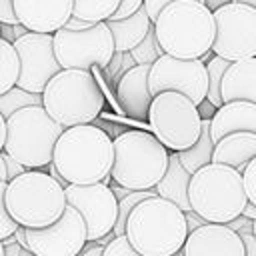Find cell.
I'll use <instances>...</instances> for the list:
<instances>
[{"label": "cell", "mask_w": 256, "mask_h": 256, "mask_svg": "<svg viewBox=\"0 0 256 256\" xmlns=\"http://www.w3.org/2000/svg\"><path fill=\"white\" fill-rule=\"evenodd\" d=\"M2 160H4V168H6V176H8V180H12L14 176H18V174H22V172L26 170L20 162H16L14 158H10V156L4 154V152H2Z\"/></svg>", "instance_id": "74e56055"}, {"label": "cell", "mask_w": 256, "mask_h": 256, "mask_svg": "<svg viewBox=\"0 0 256 256\" xmlns=\"http://www.w3.org/2000/svg\"><path fill=\"white\" fill-rule=\"evenodd\" d=\"M0 40H2V36H0Z\"/></svg>", "instance_id": "f5cc1de1"}, {"label": "cell", "mask_w": 256, "mask_h": 256, "mask_svg": "<svg viewBox=\"0 0 256 256\" xmlns=\"http://www.w3.org/2000/svg\"><path fill=\"white\" fill-rule=\"evenodd\" d=\"M148 90L152 96L164 90L180 92L188 96L196 106H200V102L206 98L208 92L206 66L200 58L186 60V58H174L162 54L150 64Z\"/></svg>", "instance_id": "7c38bea8"}, {"label": "cell", "mask_w": 256, "mask_h": 256, "mask_svg": "<svg viewBox=\"0 0 256 256\" xmlns=\"http://www.w3.org/2000/svg\"><path fill=\"white\" fill-rule=\"evenodd\" d=\"M188 200L192 212L212 224H226L242 214L248 198L242 174L232 166L210 162L190 176Z\"/></svg>", "instance_id": "277c9868"}, {"label": "cell", "mask_w": 256, "mask_h": 256, "mask_svg": "<svg viewBox=\"0 0 256 256\" xmlns=\"http://www.w3.org/2000/svg\"><path fill=\"white\" fill-rule=\"evenodd\" d=\"M214 42L212 52L230 62L256 56V8L240 2H228L212 12Z\"/></svg>", "instance_id": "8fae6325"}, {"label": "cell", "mask_w": 256, "mask_h": 256, "mask_svg": "<svg viewBox=\"0 0 256 256\" xmlns=\"http://www.w3.org/2000/svg\"><path fill=\"white\" fill-rule=\"evenodd\" d=\"M18 24L28 32L52 34L72 16V0H12Z\"/></svg>", "instance_id": "e0dca14e"}, {"label": "cell", "mask_w": 256, "mask_h": 256, "mask_svg": "<svg viewBox=\"0 0 256 256\" xmlns=\"http://www.w3.org/2000/svg\"><path fill=\"white\" fill-rule=\"evenodd\" d=\"M14 238L18 240V244L28 252V242H26V228L24 226H18L16 228V232H14Z\"/></svg>", "instance_id": "b9f144b4"}, {"label": "cell", "mask_w": 256, "mask_h": 256, "mask_svg": "<svg viewBox=\"0 0 256 256\" xmlns=\"http://www.w3.org/2000/svg\"><path fill=\"white\" fill-rule=\"evenodd\" d=\"M252 236H254V240H256V220H252Z\"/></svg>", "instance_id": "816d5d0a"}, {"label": "cell", "mask_w": 256, "mask_h": 256, "mask_svg": "<svg viewBox=\"0 0 256 256\" xmlns=\"http://www.w3.org/2000/svg\"><path fill=\"white\" fill-rule=\"evenodd\" d=\"M112 160V138L94 124L64 128L52 154V166L68 184H108Z\"/></svg>", "instance_id": "6da1fadb"}, {"label": "cell", "mask_w": 256, "mask_h": 256, "mask_svg": "<svg viewBox=\"0 0 256 256\" xmlns=\"http://www.w3.org/2000/svg\"><path fill=\"white\" fill-rule=\"evenodd\" d=\"M222 104L232 100H248L256 104V56L230 62L220 82Z\"/></svg>", "instance_id": "ffe728a7"}, {"label": "cell", "mask_w": 256, "mask_h": 256, "mask_svg": "<svg viewBox=\"0 0 256 256\" xmlns=\"http://www.w3.org/2000/svg\"><path fill=\"white\" fill-rule=\"evenodd\" d=\"M124 234L142 256H174L188 236L186 216L170 200L150 196L132 208Z\"/></svg>", "instance_id": "3957f363"}, {"label": "cell", "mask_w": 256, "mask_h": 256, "mask_svg": "<svg viewBox=\"0 0 256 256\" xmlns=\"http://www.w3.org/2000/svg\"><path fill=\"white\" fill-rule=\"evenodd\" d=\"M238 236L244 244V256H256V240L252 236V222L244 224L240 230H238Z\"/></svg>", "instance_id": "836d02e7"}, {"label": "cell", "mask_w": 256, "mask_h": 256, "mask_svg": "<svg viewBox=\"0 0 256 256\" xmlns=\"http://www.w3.org/2000/svg\"><path fill=\"white\" fill-rule=\"evenodd\" d=\"M146 120L154 138L172 152L190 148L200 136V110L180 92L164 90L154 94Z\"/></svg>", "instance_id": "9c48e42d"}, {"label": "cell", "mask_w": 256, "mask_h": 256, "mask_svg": "<svg viewBox=\"0 0 256 256\" xmlns=\"http://www.w3.org/2000/svg\"><path fill=\"white\" fill-rule=\"evenodd\" d=\"M150 196H156V190H154V188H152V190H130L126 196H122V198L118 200V214H116V222H114V228H112V234H114V236L124 234L126 220H128L132 208H134L138 202H142V200H146V198H150Z\"/></svg>", "instance_id": "f1b7e54d"}, {"label": "cell", "mask_w": 256, "mask_h": 256, "mask_svg": "<svg viewBox=\"0 0 256 256\" xmlns=\"http://www.w3.org/2000/svg\"><path fill=\"white\" fill-rule=\"evenodd\" d=\"M242 184H244V192H246L248 202L256 206V156L242 170Z\"/></svg>", "instance_id": "d6a6232c"}, {"label": "cell", "mask_w": 256, "mask_h": 256, "mask_svg": "<svg viewBox=\"0 0 256 256\" xmlns=\"http://www.w3.org/2000/svg\"><path fill=\"white\" fill-rule=\"evenodd\" d=\"M180 252L182 256H244V244L226 224L206 222L188 232Z\"/></svg>", "instance_id": "2e32d148"}, {"label": "cell", "mask_w": 256, "mask_h": 256, "mask_svg": "<svg viewBox=\"0 0 256 256\" xmlns=\"http://www.w3.org/2000/svg\"><path fill=\"white\" fill-rule=\"evenodd\" d=\"M232 2H240V4H248L252 8H256V0H232Z\"/></svg>", "instance_id": "681fc988"}, {"label": "cell", "mask_w": 256, "mask_h": 256, "mask_svg": "<svg viewBox=\"0 0 256 256\" xmlns=\"http://www.w3.org/2000/svg\"><path fill=\"white\" fill-rule=\"evenodd\" d=\"M242 216H246L248 220H256V206L250 204V202H246V206L242 210Z\"/></svg>", "instance_id": "ee69618b"}, {"label": "cell", "mask_w": 256, "mask_h": 256, "mask_svg": "<svg viewBox=\"0 0 256 256\" xmlns=\"http://www.w3.org/2000/svg\"><path fill=\"white\" fill-rule=\"evenodd\" d=\"M170 2H174V0H144V10H146V14H148V18H150V22L154 24V20H156V16L160 14V10L166 6V4H170ZM198 2H204V0H198Z\"/></svg>", "instance_id": "8d00e7d4"}, {"label": "cell", "mask_w": 256, "mask_h": 256, "mask_svg": "<svg viewBox=\"0 0 256 256\" xmlns=\"http://www.w3.org/2000/svg\"><path fill=\"white\" fill-rule=\"evenodd\" d=\"M102 250H104V246L94 242V246H90V248L84 246V250H82L78 256H102Z\"/></svg>", "instance_id": "60d3db41"}, {"label": "cell", "mask_w": 256, "mask_h": 256, "mask_svg": "<svg viewBox=\"0 0 256 256\" xmlns=\"http://www.w3.org/2000/svg\"><path fill=\"white\" fill-rule=\"evenodd\" d=\"M12 32H14V38H20V36H24L28 30H26L22 24H14V26H12Z\"/></svg>", "instance_id": "7dc6e473"}, {"label": "cell", "mask_w": 256, "mask_h": 256, "mask_svg": "<svg viewBox=\"0 0 256 256\" xmlns=\"http://www.w3.org/2000/svg\"><path fill=\"white\" fill-rule=\"evenodd\" d=\"M0 256H6V246H4L2 240H0Z\"/></svg>", "instance_id": "f907efd6"}, {"label": "cell", "mask_w": 256, "mask_h": 256, "mask_svg": "<svg viewBox=\"0 0 256 256\" xmlns=\"http://www.w3.org/2000/svg\"><path fill=\"white\" fill-rule=\"evenodd\" d=\"M204 66H206V74H208V92H206V100H208L214 108H220V106H222L220 82H222V76H224L226 68L230 66V60L220 58V56L214 54Z\"/></svg>", "instance_id": "83f0119b"}, {"label": "cell", "mask_w": 256, "mask_h": 256, "mask_svg": "<svg viewBox=\"0 0 256 256\" xmlns=\"http://www.w3.org/2000/svg\"><path fill=\"white\" fill-rule=\"evenodd\" d=\"M184 216H186V226H188V232H192V230H196L198 226H202V224H206V220L204 218H200L196 212H184Z\"/></svg>", "instance_id": "ab89813d"}, {"label": "cell", "mask_w": 256, "mask_h": 256, "mask_svg": "<svg viewBox=\"0 0 256 256\" xmlns=\"http://www.w3.org/2000/svg\"><path fill=\"white\" fill-rule=\"evenodd\" d=\"M106 26L112 32L114 50L116 52H130L136 44H140L144 40V36L152 28V22H150L144 6H140L134 14H130L126 18L106 20Z\"/></svg>", "instance_id": "603a6c76"}, {"label": "cell", "mask_w": 256, "mask_h": 256, "mask_svg": "<svg viewBox=\"0 0 256 256\" xmlns=\"http://www.w3.org/2000/svg\"><path fill=\"white\" fill-rule=\"evenodd\" d=\"M12 44L20 60V74L16 86L34 94H42L48 80L62 70L54 56L52 34L26 32Z\"/></svg>", "instance_id": "9a60e30c"}, {"label": "cell", "mask_w": 256, "mask_h": 256, "mask_svg": "<svg viewBox=\"0 0 256 256\" xmlns=\"http://www.w3.org/2000/svg\"><path fill=\"white\" fill-rule=\"evenodd\" d=\"M4 140H6V118L0 114V152L4 148Z\"/></svg>", "instance_id": "f6af8a7d"}, {"label": "cell", "mask_w": 256, "mask_h": 256, "mask_svg": "<svg viewBox=\"0 0 256 256\" xmlns=\"http://www.w3.org/2000/svg\"><path fill=\"white\" fill-rule=\"evenodd\" d=\"M72 16L90 24L106 22L118 8L120 0H72Z\"/></svg>", "instance_id": "d4e9b609"}, {"label": "cell", "mask_w": 256, "mask_h": 256, "mask_svg": "<svg viewBox=\"0 0 256 256\" xmlns=\"http://www.w3.org/2000/svg\"><path fill=\"white\" fill-rule=\"evenodd\" d=\"M256 156V134L254 132H230L214 142L212 162L232 166L242 174L246 164Z\"/></svg>", "instance_id": "44dd1931"}, {"label": "cell", "mask_w": 256, "mask_h": 256, "mask_svg": "<svg viewBox=\"0 0 256 256\" xmlns=\"http://www.w3.org/2000/svg\"><path fill=\"white\" fill-rule=\"evenodd\" d=\"M18 74H20V60L14 50V44L8 40H0V94L16 86Z\"/></svg>", "instance_id": "484cf974"}, {"label": "cell", "mask_w": 256, "mask_h": 256, "mask_svg": "<svg viewBox=\"0 0 256 256\" xmlns=\"http://www.w3.org/2000/svg\"><path fill=\"white\" fill-rule=\"evenodd\" d=\"M90 26H94V24H90V22H86V20H80V18H74V16H70L62 28H66V30H72V32H80V30H88Z\"/></svg>", "instance_id": "f35d334b"}, {"label": "cell", "mask_w": 256, "mask_h": 256, "mask_svg": "<svg viewBox=\"0 0 256 256\" xmlns=\"http://www.w3.org/2000/svg\"><path fill=\"white\" fill-rule=\"evenodd\" d=\"M230 132H254L256 134V104L248 100L224 102L210 118V138L218 142Z\"/></svg>", "instance_id": "d6986e66"}, {"label": "cell", "mask_w": 256, "mask_h": 256, "mask_svg": "<svg viewBox=\"0 0 256 256\" xmlns=\"http://www.w3.org/2000/svg\"><path fill=\"white\" fill-rule=\"evenodd\" d=\"M110 178L128 190H152L166 172L168 150L152 132L126 130L114 140Z\"/></svg>", "instance_id": "52a82bcc"}, {"label": "cell", "mask_w": 256, "mask_h": 256, "mask_svg": "<svg viewBox=\"0 0 256 256\" xmlns=\"http://www.w3.org/2000/svg\"><path fill=\"white\" fill-rule=\"evenodd\" d=\"M32 256H78L86 246V224L76 208H64L62 216L44 228H26Z\"/></svg>", "instance_id": "5bb4252c"}, {"label": "cell", "mask_w": 256, "mask_h": 256, "mask_svg": "<svg viewBox=\"0 0 256 256\" xmlns=\"http://www.w3.org/2000/svg\"><path fill=\"white\" fill-rule=\"evenodd\" d=\"M212 150H214V142L210 138V118H202L198 140L190 148L178 152V160L186 172L194 174L198 168L212 162Z\"/></svg>", "instance_id": "cb8c5ba5"}, {"label": "cell", "mask_w": 256, "mask_h": 256, "mask_svg": "<svg viewBox=\"0 0 256 256\" xmlns=\"http://www.w3.org/2000/svg\"><path fill=\"white\" fill-rule=\"evenodd\" d=\"M228 2H232V0H204V4L214 12L216 8H220V6H224V4H228Z\"/></svg>", "instance_id": "bcb514c9"}, {"label": "cell", "mask_w": 256, "mask_h": 256, "mask_svg": "<svg viewBox=\"0 0 256 256\" xmlns=\"http://www.w3.org/2000/svg\"><path fill=\"white\" fill-rule=\"evenodd\" d=\"M26 106H42V94H34V92L22 90L18 86L0 94V114L4 118L12 116L14 112H18L20 108H26Z\"/></svg>", "instance_id": "4316f807"}, {"label": "cell", "mask_w": 256, "mask_h": 256, "mask_svg": "<svg viewBox=\"0 0 256 256\" xmlns=\"http://www.w3.org/2000/svg\"><path fill=\"white\" fill-rule=\"evenodd\" d=\"M142 4H144V0H120L116 12H114L108 20H120V18H126V16H130V14H134Z\"/></svg>", "instance_id": "e575fe53"}, {"label": "cell", "mask_w": 256, "mask_h": 256, "mask_svg": "<svg viewBox=\"0 0 256 256\" xmlns=\"http://www.w3.org/2000/svg\"><path fill=\"white\" fill-rule=\"evenodd\" d=\"M130 58L136 62V64H152L156 58H160L164 52H162V48H160V44H158V40H156V36H154V30L150 28L148 30V34L144 36V40L140 42V44H136L130 52Z\"/></svg>", "instance_id": "f546056e"}, {"label": "cell", "mask_w": 256, "mask_h": 256, "mask_svg": "<svg viewBox=\"0 0 256 256\" xmlns=\"http://www.w3.org/2000/svg\"><path fill=\"white\" fill-rule=\"evenodd\" d=\"M0 180L8 182V176H6V168H4V160H2V152H0Z\"/></svg>", "instance_id": "c3c4849f"}, {"label": "cell", "mask_w": 256, "mask_h": 256, "mask_svg": "<svg viewBox=\"0 0 256 256\" xmlns=\"http://www.w3.org/2000/svg\"><path fill=\"white\" fill-rule=\"evenodd\" d=\"M4 204L18 226L44 228L56 222L64 208V188L42 170H24L6 182Z\"/></svg>", "instance_id": "5b68a950"}, {"label": "cell", "mask_w": 256, "mask_h": 256, "mask_svg": "<svg viewBox=\"0 0 256 256\" xmlns=\"http://www.w3.org/2000/svg\"><path fill=\"white\" fill-rule=\"evenodd\" d=\"M0 36L2 40H8V42H14V32H12V24H0Z\"/></svg>", "instance_id": "7bdbcfd3"}, {"label": "cell", "mask_w": 256, "mask_h": 256, "mask_svg": "<svg viewBox=\"0 0 256 256\" xmlns=\"http://www.w3.org/2000/svg\"><path fill=\"white\" fill-rule=\"evenodd\" d=\"M102 256H142L134 250V246L128 242L126 234H120V236H114L102 250Z\"/></svg>", "instance_id": "4dcf8cb0"}, {"label": "cell", "mask_w": 256, "mask_h": 256, "mask_svg": "<svg viewBox=\"0 0 256 256\" xmlns=\"http://www.w3.org/2000/svg\"><path fill=\"white\" fill-rule=\"evenodd\" d=\"M4 190H6V182L0 180V240H6L10 236H14L18 224L12 220V216L8 214L6 210V204H4Z\"/></svg>", "instance_id": "1f68e13d"}, {"label": "cell", "mask_w": 256, "mask_h": 256, "mask_svg": "<svg viewBox=\"0 0 256 256\" xmlns=\"http://www.w3.org/2000/svg\"><path fill=\"white\" fill-rule=\"evenodd\" d=\"M54 56L62 70H92L106 68L114 56V40L106 22H96L88 30L72 32L58 28L52 32Z\"/></svg>", "instance_id": "30bf717a"}, {"label": "cell", "mask_w": 256, "mask_h": 256, "mask_svg": "<svg viewBox=\"0 0 256 256\" xmlns=\"http://www.w3.org/2000/svg\"><path fill=\"white\" fill-rule=\"evenodd\" d=\"M64 126L54 122L42 106H26L6 118V140L2 152L26 170L52 164V154Z\"/></svg>", "instance_id": "ba28073f"}, {"label": "cell", "mask_w": 256, "mask_h": 256, "mask_svg": "<svg viewBox=\"0 0 256 256\" xmlns=\"http://www.w3.org/2000/svg\"><path fill=\"white\" fill-rule=\"evenodd\" d=\"M102 106V90L88 70H60L42 90V108L64 128L92 124Z\"/></svg>", "instance_id": "8992f818"}, {"label": "cell", "mask_w": 256, "mask_h": 256, "mask_svg": "<svg viewBox=\"0 0 256 256\" xmlns=\"http://www.w3.org/2000/svg\"><path fill=\"white\" fill-rule=\"evenodd\" d=\"M64 196L66 204L76 208L82 216L88 242H96L112 234L118 214V200L108 184H68L64 186Z\"/></svg>", "instance_id": "4fadbf2b"}, {"label": "cell", "mask_w": 256, "mask_h": 256, "mask_svg": "<svg viewBox=\"0 0 256 256\" xmlns=\"http://www.w3.org/2000/svg\"><path fill=\"white\" fill-rule=\"evenodd\" d=\"M148 70L150 64H136L128 68L116 86V96L122 110L136 120H146L152 94L148 90Z\"/></svg>", "instance_id": "ac0fdd59"}, {"label": "cell", "mask_w": 256, "mask_h": 256, "mask_svg": "<svg viewBox=\"0 0 256 256\" xmlns=\"http://www.w3.org/2000/svg\"><path fill=\"white\" fill-rule=\"evenodd\" d=\"M0 24H18L12 0H0Z\"/></svg>", "instance_id": "d590c367"}, {"label": "cell", "mask_w": 256, "mask_h": 256, "mask_svg": "<svg viewBox=\"0 0 256 256\" xmlns=\"http://www.w3.org/2000/svg\"><path fill=\"white\" fill-rule=\"evenodd\" d=\"M190 172L184 170V166L178 160V152L168 154V166L160 182L154 186L156 196L170 200L176 204L182 212H190V200H188V184H190Z\"/></svg>", "instance_id": "7402d4cb"}, {"label": "cell", "mask_w": 256, "mask_h": 256, "mask_svg": "<svg viewBox=\"0 0 256 256\" xmlns=\"http://www.w3.org/2000/svg\"><path fill=\"white\" fill-rule=\"evenodd\" d=\"M152 30L164 54L194 60L212 48L216 26L204 2L174 0L160 10Z\"/></svg>", "instance_id": "7a4b0ae2"}]
</instances>
